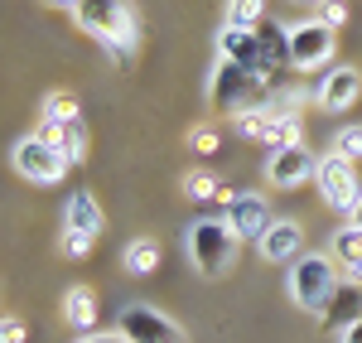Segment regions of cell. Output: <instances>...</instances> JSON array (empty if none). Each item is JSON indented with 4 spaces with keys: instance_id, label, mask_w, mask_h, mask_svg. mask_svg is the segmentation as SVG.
Wrapping results in <instances>:
<instances>
[{
    "instance_id": "21",
    "label": "cell",
    "mask_w": 362,
    "mask_h": 343,
    "mask_svg": "<svg viewBox=\"0 0 362 343\" xmlns=\"http://www.w3.org/2000/svg\"><path fill=\"white\" fill-rule=\"evenodd\" d=\"M78 116V97L73 92H44L39 102V126H58V121H73Z\"/></svg>"
},
{
    "instance_id": "1",
    "label": "cell",
    "mask_w": 362,
    "mask_h": 343,
    "mask_svg": "<svg viewBox=\"0 0 362 343\" xmlns=\"http://www.w3.org/2000/svg\"><path fill=\"white\" fill-rule=\"evenodd\" d=\"M73 20L83 34H92L112 63H131L140 49V20L136 10H131V0H78V10H73Z\"/></svg>"
},
{
    "instance_id": "14",
    "label": "cell",
    "mask_w": 362,
    "mask_h": 343,
    "mask_svg": "<svg viewBox=\"0 0 362 343\" xmlns=\"http://www.w3.org/2000/svg\"><path fill=\"white\" fill-rule=\"evenodd\" d=\"M107 228V213H102V203L92 199L87 189H73L68 199H63V232H78V237H102Z\"/></svg>"
},
{
    "instance_id": "27",
    "label": "cell",
    "mask_w": 362,
    "mask_h": 343,
    "mask_svg": "<svg viewBox=\"0 0 362 343\" xmlns=\"http://www.w3.org/2000/svg\"><path fill=\"white\" fill-rule=\"evenodd\" d=\"M189 150H194V155H213V150H223V136H218L213 126H194V131H189Z\"/></svg>"
},
{
    "instance_id": "6",
    "label": "cell",
    "mask_w": 362,
    "mask_h": 343,
    "mask_svg": "<svg viewBox=\"0 0 362 343\" xmlns=\"http://www.w3.org/2000/svg\"><path fill=\"white\" fill-rule=\"evenodd\" d=\"M266 92H271V87L261 83V78H251L247 68H237V63L218 58V73H213V83H208V97H213L218 112L237 116V112H247V107H256Z\"/></svg>"
},
{
    "instance_id": "33",
    "label": "cell",
    "mask_w": 362,
    "mask_h": 343,
    "mask_svg": "<svg viewBox=\"0 0 362 343\" xmlns=\"http://www.w3.org/2000/svg\"><path fill=\"white\" fill-rule=\"evenodd\" d=\"M348 223H358V228H362V194H358V203H353V213H348Z\"/></svg>"
},
{
    "instance_id": "8",
    "label": "cell",
    "mask_w": 362,
    "mask_h": 343,
    "mask_svg": "<svg viewBox=\"0 0 362 343\" xmlns=\"http://www.w3.org/2000/svg\"><path fill=\"white\" fill-rule=\"evenodd\" d=\"M116 334H126V343H189L184 339V329L174 324L169 315H160L155 305H121V315H116Z\"/></svg>"
},
{
    "instance_id": "23",
    "label": "cell",
    "mask_w": 362,
    "mask_h": 343,
    "mask_svg": "<svg viewBox=\"0 0 362 343\" xmlns=\"http://www.w3.org/2000/svg\"><path fill=\"white\" fill-rule=\"evenodd\" d=\"M329 150L358 165V160H362V126H358V121H348V126H338V131H334V141H329Z\"/></svg>"
},
{
    "instance_id": "20",
    "label": "cell",
    "mask_w": 362,
    "mask_h": 343,
    "mask_svg": "<svg viewBox=\"0 0 362 343\" xmlns=\"http://www.w3.org/2000/svg\"><path fill=\"white\" fill-rule=\"evenodd\" d=\"M223 25H237V29H261V25H266V0H227Z\"/></svg>"
},
{
    "instance_id": "34",
    "label": "cell",
    "mask_w": 362,
    "mask_h": 343,
    "mask_svg": "<svg viewBox=\"0 0 362 343\" xmlns=\"http://www.w3.org/2000/svg\"><path fill=\"white\" fill-rule=\"evenodd\" d=\"M44 5H54V10H78V0H44Z\"/></svg>"
},
{
    "instance_id": "7",
    "label": "cell",
    "mask_w": 362,
    "mask_h": 343,
    "mask_svg": "<svg viewBox=\"0 0 362 343\" xmlns=\"http://www.w3.org/2000/svg\"><path fill=\"white\" fill-rule=\"evenodd\" d=\"M314 184H319V199L324 208H334V213H353V203L362 194V179H358V165L353 160H343V155H319V174H314Z\"/></svg>"
},
{
    "instance_id": "5",
    "label": "cell",
    "mask_w": 362,
    "mask_h": 343,
    "mask_svg": "<svg viewBox=\"0 0 362 343\" xmlns=\"http://www.w3.org/2000/svg\"><path fill=\"white\" fill-rule=\"evenodd\" d=\"M334 49H338V29H329L319 15L290 25V68H295V73H319V68H329V63H334Z\"/></svg>"
},
{
    "instance_id": "12",
    "label": "cell",
    "mask_w": 362,
    "mask_h": 343,
    "mask_svg": "<svg viewBox=\"0 0 362 343\" xmlns=\"http://www.w3.org/2000/svg\"><path fill=\"white\" fill-rule=\"evenodd\" d=\"M358 97H362V73L353 63H338V68H329V73L314 83V102H319L324 112H348Z\"/></svg>"
},
{
    "instance_id": "16",
    "label": "cell",
    "mask_w": 362,
    "mask_h": 343,
    "mask_svg": "<svg viewBox=\"0 0 362 343\" xmlns=\"http://www.w3.org/2000/svg\"><path fill=\"white\" fill-rule=\"evenodd\" d=\"M329 257L353 276V281H362V228L358 223H348V228L334 232V242H329Z\"/></svg>"
},
{
    "instance_id": "15",
    "label": "cell",
    "mask_w": 362,
    "mask_h": 343,
    "mask_svg": "<svg viewBox=\"0 0 362 343\" xmlns=\"http://www.w3.org/2000/svg\"><path fill=\"white\" fill-rule=\"evenodd\" d=\"M39 136H49V141L63 150L68 165H83V160H87V126H83V116L58 121V126H39Z\"/></svg>"
},
{
    "instance_id": "18",
    "label": "cell",
    "mask_w": 362,
    "mask_h": 343,
    "mask_svg": "<svg viewBox=\"0 0 362 343\" xmlns=\"http://www.w3.org/2000/svg\"><path fill=\"white\" fill-rule=\"evenodd\" d=\"M261 34V54H266V73L276 78L280 68H290V29L276 25V20H266V25L256 29Z\"/></svg>"
},
{
    "instance_id": "9",
    "label": "cell",
    "mask_w": 362,
    "mask_h": 343,
    "mask_svg": "<svg viewBox=\"0 0 362 343\" xmlns=\"http://www.w3.org/2000/svg\"><path fill=\"white\" fill-rule=\"evenodd\" d=\"M218 58L247 68L251 78H261L266 87H276V78L266 73V54H261V34L256 29H237V25H223L218 29Z\"/></svg>"
},
{
    "instance_id": "29",
    "label": "cell",
    "mask_w": 362,
    "mask_h": 343,
    "mask_svg": "<svg viewBox=\"0 0 362 343\" xmlns=\"http://www.w3.org/2000/svg\"><path fill=\"white\" fill-rule=\"evenodd\" d=\"M63 252L73 261H83L87 252H92V237H78V232H63Z\"/></svg>"
},
{
    "instance_id": "32",
    "label": "cell",
    "mask_w": 362,
    "mask_h": 343,
    "mask_svg": "<svg viewBox=\"0 0 362 343\" xmlns=\"http://www.w3.org/2000/svg\"><path fill=\"white\" fill-rule=\"evenodd\" d=\"M343 343H362V315L353 319V324H348V329H343Z\"/></svg>"
},
{
    "instance_id": "26",
    "label": "cell",
    "mask_w": 362,
    "mask_h": 343,
    "mask_svg": "<svg viewBox=\"0 0 362 343\" xmlns=\"http://www.w3.org/2000/svg\"><path fill=\"white\" fill-rule=\"evenodd\" d=\"M358 305H362V300H358V295H353V290H338V300H334V310H329V319H334V324H343V329H348V324H353V319L362 315Z\"/></svg>"
},
{
    "instance_id": "10",
    "label": "cell",
    "mask_w": 362,
    "mask_h": 343,
    "mask_svg": "<svg viewBox=\"0 0 362 343\" xmlns=\"http://www.w3.org/2000/svg\"><path fill=\"white\" fill-rule=\"evenodd\" d=\"M223 218L232 223V232H237L242 242H261L266 228L276 223V218H271V203L261 199V194H227L223 199Z\"/></svg>"
},
{
    "instance_id": "19",
    "label": "cell",
    "mask_w": 362,
    "mask_h": 343,
    "mask_svg": "<svg viewBox=\"0 0 362 343\" xmlns=\"http://www.w3.org/2000/svg\"><path fill=\"white\" fill-rule=\"evenodd\" d=\"M121 266H126L131 276H150V271L160 266V242H155V237H136V242H126Z\"/></svg>"
},
{
    "instance_id": "4",
    "label": "cell",
    "mask_w": 362,
    "mask_h": 343,
    "mask_svg": "<svg viewBox=\"0 0 362 343\" xmlns=\"http://www.w3.org/2000/svg\"><path fill=\"white\" fill-rule=\"evenodd\" d=\"M10 165H15V174L20 179H29V184H39V189H54V184H63V174L73 170L68 160H63V150H58L49 136H20V141L10 145Z\"/></svg>"
},
{
    "instance_id": "22",
    "label": "cell",
    "mask_w": 362,
    "mask_h": 343,
    "mask_svg": "<svg viewBox=\"0 0 362 343\" xmlns=\"http://www.w3.org/2000/svg\"><path fill=\"white\" fill-rule=\"evenodd\" d=\"M232 121H237V131H242L247 141H266V145H271V126H276V116H266V107H261V102H256V107H247V112H237Z\"/></svg>"
},
{
    "instance_id": "17",
    "label": "cell",
    "mask_w": 362,
    "mask_h": 343,
    "mask_svg": "<svg viewBox=\"0 0 362 343\" xmlns=\"http://www.w3.org/2000/svg\"><path fill=\"white\" fill-rule=\"evenodd\" d=\"M63 319L78 334H92V324H97V295H92V286H68V295H63Z\"/></svg>"
},
{
    "instance_id": "11",
    "label": "cell",
    "mask_w": 362,
    "mask_h": 343,
    "mask_svg": "<svg viewBox=\"0 0 362 343\" xmlns=\"http://www.w3.org/2000/svg\"><path fill=\"white\" fill-rule=\"evenodd\" d=\"M319 174V155L305 150V145H290V150H271L266 155V179L276 189H300Z\"/></svg>"
},
{
    "instance_id": "13",
    "label": "cell",
    "mask_w": 362,
    "mask_h": 343,
    "mask_svg": "<svg viewBox=\"0 0 362 343\" xmlns=\"http://www.w3.org/2000/svg\"><path fill=\"white\" fill-rule=\"evenodd\" d=\"M256 252L266 261H276V266H290V261L305 257V228H300L295 218H276V223L266 228V237L256 242Z\"/></svg>"
},
{
    "instance_id": "24",
    "label": "cell",
    "mask_w": 362,
    "mask_h": 343,
    "mask_svg": "<svg viewBox=\"0 0 362 343\" xmlns=\"http://www.w3.org/2000/svg\"><path fill=\"white\" fill-rule=\"evenodd\" d=\"M184 194H189L194 203H213V199H227V194H223V184H218L213 174H203V170L184 174Z\"/></svg>"
},
{
    "instance_id": "30",
    "label": "cell",
    "mask_w": 362,
    "mask_h": 343,
    "mask_svg": "<svg viewBox=\"0 0 362 343\" xmlns=\"http://www.w3.org/2000/svg\"><path fill=\"white\" fill-rule=\"evenodd\" d=\"M0 343H25V324H20L15 315L0 319Z\"/></svg>"
},
{
    "instance_id": "31",
    "label": "cell",
    "mask_w": 362,
    "mask_h": 343,
    "mask_svg": "<svg viewBox=\"0 0 362 343\" xmlns=\"http://www.w3.org/2000/svg\"><path fill=\"white\" fill-rule=\"evenodd\" d=\"M73 343H126V334H78Z\"/></svg>"
},
{
    "instance_id": "25",
    "label": "cell",
    "mask_w": 362,
    "mask_h": 343,
    "mask_svg": "<svg viewBox=\"0 0 362 343\" xmlns=\"http://www.w3.org/2000/svg\"><path fill=\"white\" fill-rule=\"evenodd\" d=\"M290 145H305V121H300V116H276V126H271V150H290Z\"/></svg>"
},
{
    "instance_id": "3",
    "label": "cell",
    "mask_w": 362,
    "mask_h": 343,
    "mask_svg": "<svg viewBox=\"0 0 362 343\" xmlns=\"http://www.w3.org/2000/svg\"><path fill=\"white\" fill-rule=\"evenodd\" d=\"M184 242H189V261H194L203 276H223L232 257H237V232L227 218H194L189 232H184Z\"/></svg>"
},
{
    "instance_id": "28",
    "label": "cell",
    "mask_w": 362,
    "mask_h": 343,
    "mask_svg": "<svg viewBox=\"0 0 362 343\" xmlns=\"http://www.w3.org/2000/svg\"><path fill=\"white\" fill-rule=\"evenodd\" d=\"M319 20L329 29H343L348 25V5H343V0H319Z\"/></svg>"
},
{
    "instance_id": "2",
    "label": "cell",
    "mask_w": 362,
    "mask_h": 343,
    "mask_svg": "<svg viewBox=\"0 0 362 343\" xmlns=\"http://www.w3.org/2000/svg\"><path fill=\"white\" fill-rule=\"evenodd\" d=\"M285 290H290V300L305 310V315H329L338 300V290H343V281H338V261L329 257V252H305L300 261H290V281H285Z\"/></svg>"
}]
</instances>
